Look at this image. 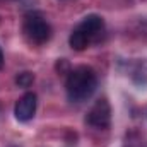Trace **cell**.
I'll return each mask as SVG.
<instances>
[{
  "mask_svg": "<svg viewBox=\"0 0 147 147\" xmlns=\"http://www.w3.org/2000/svg\"><path fill=\"white\" fill-rule=\"evenodd\" d=\"M98 87V77L91 67H77L69 74L65 82L67 98L72 103H82L87 101Z\"/></svg>",
  "mask_w": 147,
  "mask_h": 147,
  "instance_id": "cell-1",
  "label": "cell"
},
{
  "mask_svg": "<svg viewBox=\"0 0 147 147\" xmlns=\"http://www.w3.org/2000/svg\"><path fill=\"white\" fill-rule=\"evenodd\" d=\"M24 33L33 43H46L51 36V28L50 24L45 21V17L38 12L28 14L24 19Z\"/></svg>",
  "mask_w": 147,
  "mask_h": 147,
  "instance_id": "cell-2",
  "label": "cell"
},
{
  "mask_svg": "<svg viewBox=\"0 0 147 147\" xmlns=\"http://www.w3.org/2000/svg\"><path fill=\"white\" fill-rule=\"evenodd\" d=\"M86 121L94 127V128H108L111 123V108H110V103L103 98V99H98L92 108L89 110L87 113V118Z\"/></svg>",
  "mask_w": 147,
  "mask_h": 147,
  "instance_id": "cell-3",
  "label": "cell"
},
{
  "mask_svg": "<svg viewBox=\"0 0 147 147\" xmlns=\"http://www.w3.org/2000/svg\"><path fill=\"white\" fill-rule=\"evenodd\" d=\"M36 106H38V98L34 92H26L14 108V115L19 121H29L34 113H36Z\"/></svg>",
  "mask_w": 147,
  "mask_h": 147,
  "instance_id": "cell-4",
  "label": "cell"
},
{
  "mask_svg": "<svg viewBox=\"0 0 147 147\" xmlns=\"http://www.w3.org/2000/svg\"><path fill=\"white\" fill-rule=\"evenodd\" d=\"M103 26H105L103 19L99 16H96V14H91V16H86L75 29H79L80 33H84L86 36L89 38V41H92L103 31Z\"/></svg>",
  "mask_w": 147,
  "mask_h": 147,
  "instance_id": "cell-5",
  "label": "cell"
},
{
  "mask_svg": "<svg viewBox=\"0 0 147 147\" xmlns=\"http://www.w3.org/2000/svg\"><path fill=\"white\" fill-rule=\"evenodd\" d=\"M69 43H70V48H72V50H75V51H82V50L87 48V45H89L91 41H89V38L86 36L84 33H80L79 29H74L70 38H69Z\"/></svg>",
  "mask_w": 147,
  "mask_h": 147,
  "instance_id": "cell-6",
  "label": "cell"
},
{
  "mask_svg": "<svg viewBox=\"0 0 147 147\" xmlns=\"http://www.w3.org/2000/svg\"><path fill=\"white\" fill-rule=\"evenodd\" d=\"M33 82H34V75L31 72H21L16 77V84L19 87H29Z\"/></svg>",
  "mask_w": 147,
  "mask_h": 147,
  "instance_id": "cell-7",
  "label": "cell"
},
{
  "mask_svg": "<svg viewBox=\"0 0 147 147\" xmlns=\"http://www.w3.org/2000/svg\"><path fill=\"white\" fill-rule=\"evenodd\" d=\"M3 67V53H2V50H0V69Z\"/></svg>",
  "mask_w": 147,
  "mask_h": 147,
  "instance_id": "cell-8",
  "label": "cell"
}]
</instances>
